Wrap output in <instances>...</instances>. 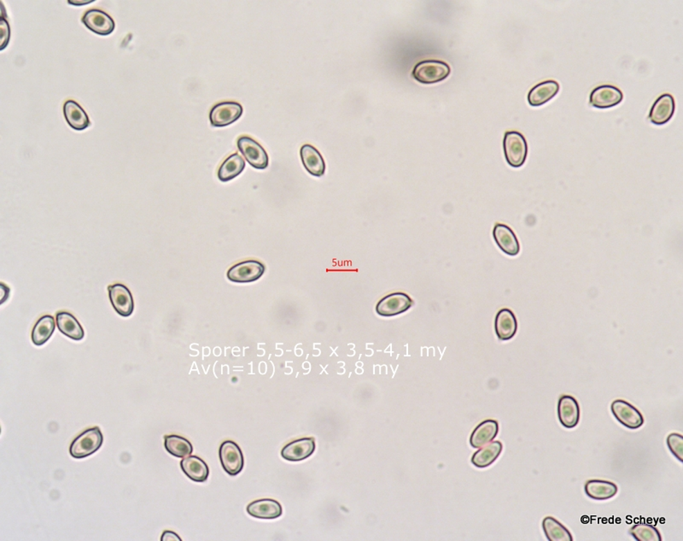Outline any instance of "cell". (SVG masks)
<instances>
[{
    "label": "cell",
    "mask_w": 683,
    "mask_h": 541,
    "mask_svg": "<svg viewBox=\"0 0 683 541\" xmlns=\"http://www.w3.org/2000/svg\"><path fill=\"white\" fill-rule=\"evenodd\" d=\"M104 442V436L98 427H91L79 434L73 441L69 453L73 459L87 458L98 451Z\"/></svg>",
    "instance_id": "cell-1"
},
{
    "label": "cell",
    "mask_w": 683,
    "mask_h": 541,
    "mask_svg": "<svg viewBox=\"0 0 683 541\" xmlns=\"http://www.w3.org/2000/svg\"><path fill=\"white\" fill-rule=\"evenodd\" d=\"M503 150L506 162L513 168L522 167L528 156V145L524 135L517 131H508L503 139Z\"/></svg>",
    "instance_id": "cell-2"
},
{
    "label": "cell",
    "mask_w": 683,
    "mask_h": 541,
    "mask_svg": "<svg viewBox=\"0 0 683 541\" xmlns=\"http://www.w3.org/2000/svg\"><path fill=\"white\" fill-rule=\"evenodd\" d=\"M450 65L445 62L429 60L420 62L414 69L413 78L422 84H434L449 78Z\"/></svg>",
    "instance_id": "cell-3"
},
{
    "label": "cell",
    "mask_w": 683,
    "mask_h": 541,
    "mask_svg": "<svg viewBox=\"0 0 683 541\" xmlns=\"http://www.w3.org/2000/svg\"><path fill=\"white\" fill-rule=\"evenodd\" d=\"M238 148L246 161L255 169L265 170L269 167V155L254 139L241 136L238 140Z\"/></svg>",
    "instance_id": "cell-4"
},
{
    "label": "cell",
    "mask_w": 683,
    "mask_h": 541,
    "mask_svg": "<svg viewBox=\"0 0 683 541\" xmlns=\"http://www.w3.org/2000/svg\"><path fill=\"white\" fill-rule=\"evenodd\" d=\"M219 456L224 470L231 477H236L243 470L245 464L243 453L234 441H224L220 445Z\"/></svg>",
    "instance_id": "cell-5"
},
{
    "label": "cell",
    "mask_w": 683,
    "mask_h": 541,
    "mask_svg": "<svg viewBox=\"0 0 683 541\" xmlns=\"http://www.w3.org/2000/svg\"><path fill=\"white\" fill-rule=\"evenodd\" d=\"M243 114V106L237 102H220L213 106L209 113V121L212 126L226 127L230 125L241 118Z\"/></svg>",
    "instance_id": "cell-6"
},
{
    "label": "cell",
    "mask_w": 683,
    "mask_h": 541,
    "mask_svg": "<svg viewBox=\"0 0 683 541\" xmlns=\"http://www.w3.org/2000/svg\"><path fill=\"white\" fill-rule=\"evenodd\" d=\"M265 272V266L256 260L238 263L227 272V278L233 283H248L260 279Z\"/></svg>",
    "instance_id": "cell-7"
},
{
    "label": "cell",
    "mask_w": 683,
    "mask_h": 541,
    "mask_svg": "<svg viewBox=\"0 0 683 541\" xmlns=\"http://www.w3.org/2000/svg\"><path fill=\"white\" fill-rule=\"evenodd\" d=\"M414 305L413 299L404 292L385 296L378 303L376 312L381 317H394L406 312Z\"/></svg>",
    "instance_id": "cell-8"
},
{
    "label": "cell",
    "mask_w": 683,
    "mask_h": 541,
    "mask_svg": "<svg viewBox=\"0 0 683 541\" xmlns=\"http://www.w3.org/2000/svg\"><path fill=\"white\" fill-rule=\"evenodd\" d=\"M611 409L615 418L627 429H638L644 424L641 413L626 400L613 401Z\"/></svg>",
    "instance_id": "cell-9"
},
{
    "label": "cell",
    "mask_w": 683,
    "mask_h": 541,
    "mask_svg": "<svg viewBox=\"0 0 683 541\" xmlns=\"http://www.w3.org/2000/svg\"><path fill=\"white\" fill-rule=\"evenodd\" d=\"M623 94L618 87L612 85H601L594 89L590 94L589 103L594 108L609 109L621 103Z\"/></svg>",
    "instance_id": "cell-10"
},
{
    "label": "cell",
    "mask_w": 683,
    "mask_h": 541,
    "mask_svg": "<svg viewBox=\"0 0 683 541\" xmlns=\"http://www.w3.org/2000/svg\"><path fill=\"white\" fill-rule=\"evenodd\" d=\"M82 21L89 30L103 36L112 34L116 27L112 17L98 9L87 10L84 14Z\"/></svg>",
    "instance_id": "cell-11"
},
{
    "label": "cell",
    "mask_w": 683,
    "mask_h": 541,
    "mask_svg": "<svg viewBox=\"0 0 683 541\" xmlns=\"http://www.w3.org/2000/svg\"><path fill=\"white\" fill-rule=\"evenodd\" d=\"M109 297L114 309L120 316L130 317L133 314L134 304L133 296L126 286L115 284L108 287Z\"/></svg>",
    "instance_id": "cell-12"
},
{
    "label": "cell",
    "mask_w": 683,
    "mask_h": 541,
    "mask_svg": "<svg viewBox=\"0 0 683 541\" xmlns=\"http://www.w3.org/2000/svg\"><path fill=\"white\" fill-rule=\"evenodd\" d=\"M675 104L673 96L664 94L657 98L650 109L648 118L655 125L662 126L669 123L674 116Z\"/></svg>",
    "instance_id": "cell-13"
},
{
    "label": "cell",
    "mask_w": 683,
    "mask_h": 541,
    "mask_svg": "<svg viewBox=\"0 0 683 541\" xmlns=\"http://www.w3.org/2000/svg\"><path fill=\"white\" fill-rule=\"evenodd\" d=\"M558 416L565 429H574L580 421V407L574 397L563 396L558 404Z\"/></svg>",
    "instance_id": "cell-14"
},
{
    "label": "cell",
    "mask_w": 683,
    "mask_h": 541,
    "mask_svg": "<svg viewBox=\"0 0 683 541\" xmlns=\"http://www.w3.org/2000/svg\"><path fill=\"white\" fill-rule=\"evenodd\" d=\"M315 451V442L313 438H303L294 441L282 449L283 459L291 462H300L310 458Z\"/></svg>",
    "instance_id": "cell-15"
},
{
    "label": "cell",
    "mask_w": 683,
    "mask_h": 541,
    "mask_svg": "<svg viewBox=\"0 0 683 541\" xmlns=\"http://www.w3.org/2000/svg\"><path fill=\"white\" fill-rule=\"evenodd\" d=\"M493 236L497 246L506 255L517 256L520 251V241L508 226L497 224L493 230Z\"/></svg>",
    "instance_id": "cell-16"
},
{
    "label": "cell",
    "mask_w": 683,
    "mask_h": 541,
    "mask_svg": "<svg viewBox=\"0 0 683 541\" xmlns=\"http://www.w3.org/2000/svg\"><path fill=\"white\" fill-rule=\"evenodd\" d=\"M560 87L556 80H549L532 87L528 94V103L533 107H539L548 103L559 93Z\"/></svg>",
    "instance_id": "cell-17"
},
{
    "label": "cell",
    "mask_w": 683,
    "mask_h": 541,
    "mask_svg": "<svg viewBox=\"0 0 683 541\" xmlns=\"http://www.w3.org/2000/svg\"><path fill=\"white\" fill-rule=\"evenodd\" d=\"M304 168L314 177H321L326 172V163L322 155L314 146L303 145L300 151Z\"/></svg>",
    "instance_id": "cell-18"
},
{
    "label": "cell",
    "mask_w": 683,
    "mask_h": 541,
    "mask_svg": "<svg viewBox=\"0 0 683 541\" xmlns=\"http://www.w3.org/2000/svg\"><path fill=\"white\" fill-rule=\"evenodd\" d=\"M495 332L501 341H509L517 330V321L514 313L509 309H502L497 313L495 321Z\"/></svg>",
    "instance_id": "cell-19"
},
{
    "label": "cell",
    "mask_w": 683,
    "mask_h": 541,
    "mask_svg": "<svg viewBox=\"0 0 683 541\" xmlns=\"http://www.w3.org/2000/svg\"><path fill=\"white\" fill-rule=\"evenodd\" d=\"M246 510L251 517L258 519H276L283 514L281 504L270 499L256 500L249 504Z\"/></svg>",
    "instance_id": "cell-20"
},
{
    "label": "cell",
    "mask_w": 683,
    "mask_h": 541,
    "mask_svg": "<svg viewBox=\"0 0 683 541\" xmlns=\"http://www.w3.org/2000/svg\"><path fill=\"white\" fill-rule=\"evenodd\" d=\"M66 122L73 130L82 131L91 125L89 118L85 111L75 100H67L64 105Z\"/></svg>",
    "instance_id": "cell-21"
},
{
    "label": "cell",
    "mask_w": 683,
    "mask_h": 541,
    "mask_svg": "<svg viewBox=\"0 0 683 541\" xmlns=\"http://www.w3.org/2000/svg\"><path fill=\"white\" fill-rule=\"evenodd\" d=\"M499 424L495 420H486L476 427L470 438V443L474 448H481L490 443L497 436Z\"/></svg>",
    "instance_id": "cell-22"
},
{
    "label": "cell",
    "mask_w": 683,
    "mask_h": 541,
    "mask_svg": "<svg viewBox=\"0 0 683 541\" xmlns=\"http://www.w3.org/2000/svg\"><path fill=\"white\" fill-rule=\"evenodd\" d=\"M586 495L594 500H608L618 493V486L612 481L589 480L585 486Z\"/></svg>",
    "instance_id": "cell-23"
},
{
    "label": "cell",
    "mask_w": 683,
    "mask_h": 541,
    "mask_svg": "<svg viewBox=\"0 0 683 541\" xmlns=\"http://www.w3.org/2000/svg\"><path fill=\"white\" fill-rule=\"evenodd\" d=\"M181 468L183 472L190 480L200 482V484L207 481L209 475V467L207 463L198 456H189L183 459L181 462Z\"/></svg>",
    "instance_id": "cell-24"
},
{
    "label": "cell",
    "mask_w": 683,
    "mask_h": 541,
    "mask_svg": "<svg viewBox=\"0 0 683 541\" xmlns=\"http://www.w3.org/2000/svg\"><path fill=\"white\" fill-rule=\"evenodd\" d=\"M56 321L58 330L62 334L73 341H82L85 336L82 325L72 314L65 312H58Z\"/></svg>",
    "instance_id": "cell-25"
},
{
    "label": "cell",
    "mask_w": 683,
    "mask_h": 541,
    "mask_svg": "<svg viewBox=\"0 0 683 541\" xmlns=\"http://www.w3.org/2000/svg\"><path fill=\"white\" fill-rule=\"evenodd\" d=\"M503 445L501 441L490 442L486 447L473 454L472 463L473 465L483 469L491 465L499 458L502 452Z\"/></svg>",
    "instance_id": "cell-26"
},
{
    "label": "cell",
    "mask_w": 683,
    "mask_h": 541,
    "mask_svg": "<svg viewBox=\"0 0 683 541\" xmlns=\"http://www.w3.org/2000/svg\"><path fill=\"white\" fill-rule=\"evenodd\" d=\"M245 168L244 159L238 153H233L226 159L222 166H220L218 170L219 180L223 182L233 180L244 171Z\"/></svg>",
    "instance_id": "cell-27"
},
{
    "label": "cell",
    "mask_w": 683,
    "mask_h": 541,
    "mask_svg": "<svg viewBox=\"0 0 683 541\" xmlns=\"http://www.w3.org/2000/svg\"><path fill=\"white\" fill-rule=\"evenodd\" d=\"M542 529L549 541H574L569 529L553 517L543 519Z\"/></svg>",
    "instance_id": "cell-28"
},
{
    "label": "cell",
    "mask_w": 683,
    "mask_h": 541,
    "mask_svg": "<svg viewBox=\"0 0 683 541\" xmlns=\"http://www.w3.org/2000/svg\"><path fill=\"white\" fill-rule=\"evenodd\" d=\"M56 328L55 319L51 316H44L39 318L35 325L32 332V341L35 346H42L49 341Z\"/></svg>",
    "instance_id": "cell-29"
},
{
    "label": "cell",
    "mask_w": 683,
    "mask_h": 541,
    "mask_svg": "<svg viewBox=\"0 0 683 541\" xmlns=\"http://www.w3.org/2000/svg\"><path fill=\"white\" fill-rule=\"evenodd\" d=\"M164 447L168 453L176 458H186L187 456L192 455L193 452L192 443L186 438L176 434L164 437Z\"/></svg>",
    "instance_id": "cell-30"
},
{
    "label": "cell",
    "mask_w": 683,
    "mask_h": 541,
    "mask_svg": "<svg viewBox=\"0 0 683 541\" xmlns=\"http://www.w3.org/2000/svg\"><path fill=\"white\" fill-rule=\"evenodd\" d=\"M630 533L637 541H662L658 529L649 524H635L630 529Z\"/></svg>",
    "instance_id": "cell-31"
},
{
    "label": "cell",
    "mask_w": 683,
    "mask_h": 541,
    "mask_svg": "<svg viewBox=\"0 0 683 541\" xmlns=\"http://www.w3.org/2000/svg\"><path fill=\"white\" fill-rule=\"evenodd\" d=\"M668 448L679 461H683V437L682 434L672 433L666 438Z\"/></svg>",
    "instance_id": "cell-32"
},
{
    "label": "cell",
    "mask_w": 683,
    "mask_h": 541,
    "mask_svg": "<svg viewBox=\"0 0 683 541\" xmlns=\"http://www.w3.org/2000/svg\"><path fill=\"white\" fill-rule=\"evenodd\" d=\"M161 541H172V540L181 541V539L179 538V537L177 535H176L175 533L172 531H170V530H167V531H164L163 535H161Z\"/></svg>",
    "instance_id": "cell-33"
},
{
    "label": "cell",
    "mask_w": 683,
    "mask_h": 541,
    "mask_svg": "<svg viewBox=\"0 0 683 541\" xmlns=\"http://www.w3.org/2000/svg\"><path fill=\"white\" fill-rule=\"evenodd\" d=\"M91 2H94V0H87V1H69V3H72L73 6H85Z\"/></svg>",
    "instance_id": "cell-34"
}]
</instances>
